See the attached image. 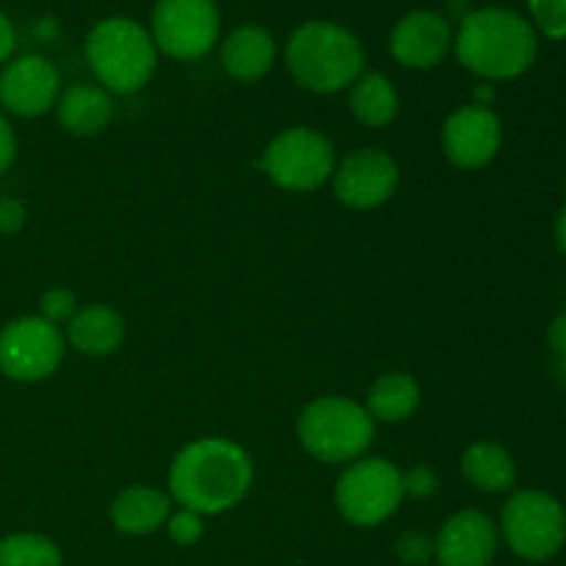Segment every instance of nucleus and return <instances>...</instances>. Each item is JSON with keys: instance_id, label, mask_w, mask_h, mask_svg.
<instances>
[{"instance_id": "f257e3e1", "label": "nucleus", "mask_w": 566, "mask_h": 566, "mask_svg": "<svg viewBox=\"0 0 566 566\" xmlns=\"http://www.w3.org/2000/svg\"><path fill=\"white\" fill-rule=\"evenodd\" d=\"M252 459L238 442L205 437L175 457L169 470L171 497L197 514H224L247 497L252 486Z\"/></svg>"}, {"instance_id": "f03ea898", "label": "nucleus", "mask_w": 566, "mask_h": 566, "mask_svg": "<svg viewBox=\"0 0 566 566\" xmlns=\"http://www.w3.org/2000/svg\"><path fill=\"white\" fill-rule=\"evenodd\" d=\"M457 55L473 75L512 81L536 61V31L517 11L490 6L464 14L457 33Z\"/></svg>"}, {"instance_id": "7ed1b4c3", "label": "nucleus", "mask_w": 566, "mask_h": 566, "mask_svg": "<svg viewBox=\"0 0 566 566\" xmlns=\"http://www.w3.org/2000/svg\"><path fill=\"white\" fill-rule=\"evenodd\" d=\"M285 61L298 86L315 94H335L363 75L365 53L348 28L315 20L293 31Z\"/></svg>"}, {"instance_id": "20e7f679", "label": "nucleus", "mask_w": 566, "mask_h": 566, "mask_svg": "<svg viewBox=\"0 0 566 566\" xmlns=\"http://www.w3.org/2000/svg\"><path fill=\"white\" fill-rule=\"evenodd\" d=\"M86 61L105 92L133 94L153 77L158 48L147 28L136 20L108 17L88 31Z\"/></svg>"}, {"instance_id": "39448f33", "label": "nucleus", "mask_w": 566, "mask_h": 566, "mask_svg": "<svg viewBox=\"0 0 566 566\" xmlns=\"http://www.w3.org/2000/svg\"><path fill=\"white\" fill-rule=\"evenodd\" d=\"M298 442L313 459L326 464L357 462L376 434V420L357 401L324 396L302 409L296 423Z\"/></svg>"}, {"instance_id": "423d86ee", "label": "nucleus", "mask_w": 566, "mask_h": 566, "mask_svg": "<svg viewBox=\"0 0 566 566\" xmlns=\"http://www.w3.org/2000/svg\"><path fill=\"white\" fill-rule=\"evenodd\" d=\"M403 497V473L381 457H363L348 464L335 492L340 514L357 528L385 523L398 512Z\"/></svg>"}, {"instance_id": "0eeeda50", "label": "nucleus", "mask_w": 566, "mask_h": 566, "mask_svg": "<svg viewBox=\"0 0 566 566\" xmlns=\"http://www.w3.org/2000/svg\"><path fill=\"white\" fill-rule=\"evenodd\" d=\"M501 531L514 556L547 562L562 553L566 542V512L547 492H517L503 506Z\"/></svg>"}, {"instance_id": "6e6552de", "label": "nucleus", "mask_w": 566, "mask_h": 566, "mask_svg": "<svg viewBox=\"0 0 566 566\" xmlns=\"http://www.w3.org/2000/svg\"><path fill=\"white\" fill-rule=\"evenodd\" d=\"M258 166L282 191H315L335 171V147L313 127H291L265 147Z\"/></svg>"}, {"instance_id": "1a4fd4ad", "label": "nucleus", "mask_w": 566, "mask_h": 566, "mask_svg": "<svg viewBox=\"0 0 566 566\" xmlns=\"http://www.w3.org/2000/svg\"><path fill=\"white\" fill-rule=\"evenodd\" d=\"M219 25L216 0H158L149 36L160 53L177 61H193L213 50Z\"/></svg>"}, {"instance_id": "9d476101", "label": "nucleus", "mask_w": 566, "mask_h": 566, "mask_svg": "<svg viewBox=\"0 0 566 566\" xmlns=\"http://www.w3.org/2000/svg\"><path fill=\"white\" fill-rule=\"evenodd\" d=\"M64 359V335L42 315L17 318L0 332V370L14 381H42Z\"/></svg>"}, {"instance_id": "9b49d317", "label": "nucleus", "mask_w": 566, "mask_h": 566, "mask_svg": "<svg viewBox=\"0 0 566 566\" xmlns=\"http://www.w3.org/2000/svg\"><path fill=\"white\" fill-rule=\"evenodd\" d=\"M398 180L401 171L392 155L376 147L354 149L332 171L335 197L354 210H374L385 205L396 193Z\"/></svg>"}, {"instance_id": "f8f14e48", "label": "nucleus", "mask_w": 566, "mask_h": 566, "mask_svg": "<svg viewBox=\"0 0 566 566\" xmlns=\"http://www.w3.org/2000/svg\"><path fill=\"white\" fill-rule=\"evenodd\" d=\"M503 144V125L486 105H464L453 111L442 127V149L459 169H484Z\"/></svg>"}, {"instance_id": "ddd939ff", "label": "nucleus", "mask_w": 566, "mask_h": 566, "mask_svg": "<svg viewBox=\"0 0 566 566\" xmlns=\"http://www.w3.org/2000/svg\"><path fill=\"white\" fill-rule=\"evenodd\" d=\"M59 97V70L42 55H22L11 61L0 75V103L17 116L33 119V116L48 114L50 108H55Z\"/></svg>"}, {"instance_id": "4468645a", "label": "nucleus", "mask_w": 566, "mask_h": 566, "mask_svg": "<svg viewBox=\"0 0 566 566\" xmlns=\"http://www.w3.org/2000/svg\"><path fill=\"white\" fill-rule=\"evenodd\" d=\"M497 525L486 514L468 509L448 520L434 539V556L440 566H490L495 562Z\"/></svg>"}, {"instance_id": "2eb2a0df", "label": "nucleus", "mask_w": 566, "mask_h": 566, "mask_svg": "<svg viewBox=\"0 0 566 566\" xmlns=\"http://www.w3.org/2000/svg\"><path fill=\"white\" fill-rule=\"evenodd\" d=\"M453 44L451 25L437 11H409L390 33V53L409 70H431Z\"/></svg>"}, {"instance_id": "dca6fc26", "label": "nucleus", "mask_w": 566, "mask_h": 566, "mask_svg": "<svg viewBox=\"0 0 566 566\" xmlns=\"http://www.w3.org/2000/svg\"><path fill=\"white\" fill-rule=\"evenodd\" d=\"M55 114H59V125L70 130L72 136H97L114 119V99L103 86H92V83H75V86L64 88L55 103Z\"/></svg>"}, {"instance_id": "f3484780", "label": "nucleus", "mask_w": 566, "mask_h": 566, "mask_svg": "<svg viewBox=\"0 0 566 566\" xmlns=\"http://www.w3.org/2000/svg\"><path fill=\"white\" fill-rule=\"evenodd\" d=\"M171 514V501L155 486H127L111 503V523L119 534L147 536L164 528Z\"/></svg>"}, {"instance_id": "a211bd4d", "label": "nucleus", "mask_w": 566, "mask_h": 566, "mask_svg": "<svg viewBox=\"0 0 566 566\" xmlns=\"http://www.w3.org/2000/svg\"><path fill=\"white\" fill-rule=\"evenodd\" d=\"M276 61V44L265 28L241 25L227 36L221 48V64L235 81H258L269 75Z\"/></svg>"}, {"instance_id": "6ab92c4d", "label": "nucleus", "mask_w": 566, "mask_h": 566, "mask_svg": "<svg viewBox=\"0 0 566 566\" xmlns=\"http://www.w3.org/2000/svg\"><path fill=\"white\" fill-rule=\"evenodd\" d=\"M66 337L88 357H108L125 340V321L108 304H86L66 324Z\"/></svg>"}, {"instance_id": "aec40b11", "label": "nucleus", "mask_w": 566, "mask_h": 566, "mask_svg": "<svg viewBox=\"0 0 566 566\" xmlns=\"http://www.w3.org/2000/svg\"><path fill=\"white\" fill-rule=\"evenodd\" d=\"M462 475L481 492H509L517 481V464L506 448L481 440L464 451Z\"/></svg>"}, {"instance_id": "412c9836", "label": "nucleus", "mask_w": 566, "mask_h": 566, "mask_svg": "<svg viewBox=\"0 0 566 566\" xmlns=\"http://www.w3.org/2000/svg\"><path fill=\"white\" fill-rule=\"evenodd\" d=\"M420 403V385L409 374H385L368 392V415L381 423H403Z\"/></svg>"}, {"instance_id": "4be33fe9", "label": "nucleus", "mask_w": 566, "mask_h": 566, "mask_svg": "<svg viewBox=\"0 0 566 566\" xmlns=\"http://www.w3.org/2000/svg\"><path fill=\"white\" fill-rule=\"evenodd\" d=\"M352 114L365 127H385L398 114V94L381 72H363L352 83Z\"/></svg>"}, {"instance_id": "5701e85b", "label": "nucleus", "mask_w": 566, "mask_h": 566, "mask_svg": "<svg viewBox=\"0 0 566 566\" xmlns=\"http://www.w3.org/2000/svg\"><path fill=\"white\" fill-rule=\"evenodd\" d=\"M0 566H61V551L39 534H11L0 539Z\"/></svg>"}, {"instance_id": "b1692460", "label": "nucleus", "mask_w": 566, "mask_h": 566, "mask_svg": "<svg viewBox=\"0 0 566 566\" xmlns=\"http://www.w3.org/2000/svg\"><path fill=\"white\" fill-rule=\"evenodd\" d=\"M528 9L547 39H566V0H528Z\"/></svg>"}, {"instance_id": "393cba45", "label": "nucleus", "mask_w": 566, "mask_h": 566, "mask_svg": "<svg viewBox=\"0 0 566 566\" xmlns=\"http://www.w3.org/2000/svg\"><path fill=\"white\" fill-rule=\"evenodd\" d=\"M166 531H169V539L175 545L188 547V545H197L205 534V520L202 514L191 512V509H180V512L169 514L166 520Z\"/></svg>"}, {"instance_id": "a878e982", "label": "nucleus", "mask_w": 566, "mask_h": 566, "mask_svg": "<svg viewBox=\"0 0 566 566\" xmlns=\"http://www.w3.org/2000/svg\"><path fill=\"white\" fill-rule=\"evenodd\" d=\"M77 313L75 293L66 291V287H53L42 296V318L50 321L53 326L70 324L72 315Z\"/></svg>"}, {"instance_id": "bb28decb", "label": "nucleus", "mask_w": 566, "mask_h": 566, "mask_svg": "<svg viewBox=\"0 0 566 566\" xmlns=\"http://www.w3.org/2000/svg\"><path fill=\"white\" fill-rule=\"evenodd\" d=\"M396 551L403 564L426 566V562L434 556V542H431L426 534H420V531H409V534H403L401 539H398Z\"/></svg>"}, {"instance_id": "cd10ccee", "label": "nucleus", "mask_w": 566, "mask_h": 566, "mask_svg": "<svg viewBox=\"0 0 566 566\" xmlns=\"http://www.w3.org/2000/svg\"><path fill=\"white\" fill-rule=\"evenodd\" d=\"M437 490H440V484H437V475L431 468H415L403 475V495L431 497Z\"/></svg>"}, {"instance_id": "c85d7f7f", "label": "nucleus", "mask_w": 566, "mask_h": 566, "mask_svg": "<svg viewBox=\"0 0 566 566\" xmlns=\"http://www.w3.org/2000/svg\"><path fill=\"white\" fill-rule=\"evenodd\" d=\"M25 224V208L17 199H0V232L14 235Z\"/></svg>"}, {"instance_id": "c756f323", "label": "nucleus", "mask_w": 566, "mask_h": 566, "mask_svg": "<svg viewBox=\"0 0 566 566\" xmlns=\"http://www.w3.org/2000/svg\"><path fill=\"white\" fill-rule=\"evenodd\" d=\"M14 155H17L14 130H11V125L6 122V116L0 114V175L14 164Z\"/></svg>"}, {"instance_id": "7c9ffc66", "label": "nucleus", "mask_w": 566, "mask_h": 566, "mask_svg": "<svg viewBox=\"0 0 566 566\" xmlns=\"http://www.w3.org/2000/svg\"><path fill=\"white\" fill-rule=\"evenodd\" d=\"M14 44H17L14 28H11L9 17L0 14V64H3L11 53H14Z\"/></svg>"}, {"instance_id": "2f4dec72", "label": "nucleus", "mask_w": 566, "mask_h": 566, "mask_svg": "<svg viewBox=\"0 0 566 566\" xmlns=\"http://www.w3.org/2000/svg\"><path fill=\"white\" fill-rule=\"evenodd\" d=\"M551 346L558 357L566 359V313L558 315L551 326Z\"/></svg>"}, {"instance_id": "473e14b6", "label": "nucleus", "mask_w": 566, "mask_h": 566, "mask_svg": "<svg viewBox=\"0 0 566 566\" xmlns=\"http://www.w3.org/2000/svg\"><path fill=\"white\" fill-rule=\"evenodd\" d=\"M556 235H558V247L566 252V208L562 210V216H558V224H556Z\"/></svg>"}]
</instances>
